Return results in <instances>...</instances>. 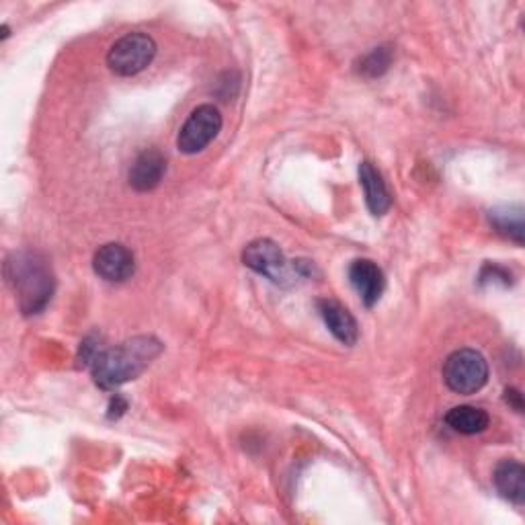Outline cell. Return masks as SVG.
Instances as JSON below:
<instances>
[{
    "label": "cell",
    "mask_w": 525,
    "mask_h": 525,
    "mask_svg": "<svg viewBox=\"0 0 525 525\" xmlns=\"http://www.w3.org/2000/svg\"><path fill=\"white\" fill-rule=\"evenodd\" d=\"M126 409H128V402H126L124 398H121V396H115V398H111L109 417H111V419H117Z\"/></svg>",
    "instance_id": "e0dca14e"
},
{
    "label": "cell",
    "mask_w": 525,
    "mask_h": 525,
    "mask_svg": "<svg viewBox=\"0 0 525 525\" xmlns=\"http://www.w3.org/2000/svg\"><path fill=\"white\" fill-rule=\"evenodd\" d=\"M495 489L503 499L521 507L525 503V468L517 460H503L493 474Z\"/></svg>",
    "instance_id": "7c38bea8"
},
{
    "label": "cell",
    "mask_w": 525,
    "mask_h": 525,
    "mask_svg": "<svg viewBox=\"0 0 525 525\" xmlns=\"http://www.w3.org/2000/svg\"><path fill=\"white\" fill-rule=\"evenodd\" d=\"M443 380L456 394H476L489 382V363L476 349H458L443 363Z\"/></svg>",
    "instance_id": "277c9868"
},
{
    "label": "cell",
    "mask_w": 525,
    "mask_h": 525,
    "mask_svg": "<svg viewBox=\"0 0 525 525\" xmlns=\"http://www.w3.org/2000/svg\"><path fill=\"white\" fill-rule=\"evenodd\" d=\"M93 269L101 279L111 281V284H121V281L134 275L136 259L128 247L119 245V242H109V245H103L95 253Z\"/></svg>",
    "instance_id": "52a82bcc"
},
{
    "label": "cell",
    "mask_w": 525,
    "mask_h": 525,
    "mask_svg": "<svg viewBox=\"0 0 525 525\" xmlns=\"http://www.w3.org/2000/svg\"><path fill=\"white\" fill-rule=\"evenodd\" d=\"M242 263L279 288H292L314 273V265L310 261H288L284 251L277 247V242L269 238H257L247 245V249L242 251Z\"/></svg>",
    "instance_id": "3957f363"
},
{
    "label": "cell",
    "mask_w": 525,
    "mask_h": 525,
    "mask_svg": "<svg viewBox=\"0 0 525 525\" xmlns=\"http://www.w3.org/2000/svg\"><path fill=\"white\" fill-rule=\"evenodd\" d=\"M163 353V343L154 337H134L111 349H101L91 361V374L99 388L115 390L136 380Z\"/></svg>",
    "instance_id": "6da1fadb"
},
{
    "label": "cell",
    "mask_w": 525,
    "mask_h": 525,
    "mask_svg": "<svg viewBox=\"0 0 525 525\" xmlns=\"http://www.w3.org/2000/svg\"><path fill=\"white\" fill-rule=\"evenodd\" d=\"M349 281L366 308L376 306L386 288V277L382 269L370 259H355L351 263Z\"/></svg>",
    "instance_id": "ba28073f"
},
{
    "label": "cell",
    "mask_w": 525,
    "mask_h": 525,
    "mask_svg": "<svg viewBox=\"0 0 525 525\" xmlns=\"http://www.w3.org/2000/svg\"><path fill=\"white\" fill-rule=\"evenodd\" d=\"M359 183L363 187V195H366L368 210L372 212V216L382 218L390 210L392 199L382 175L370 160H363L359 165Z\"/></svg>",
    "instance_id": "8fae6325"
},
{
    "label": "cell",
    "mask_w": 525,
    "mask_h": 525,
    "mask_svg": "<svg viewBox=\"0 0 525 525\" xmlns=\"http://www.w3.org/2000/svg\"><path fill=\"white\" fill-rule=\"evenodd\" d=\"M165 173H167L165 156L154 148L144 150L142 154H138L130 169V185L140 193L152 191L160 185V181H163Z\"/></svg>",
    "instance_id": "30bf717a"
},
{
    "label": "cell",
    "mask_w": 525,
    "mask_h": 525,
    "mask_svg": "<svg viewBox=\"0 0 525 525\" xmlns=\"http://www.w3.org/2000/svg\"><path fill=\"white\" fill-rule=\"evenodd\" d=\"M491 226L505 238L513 240L515 245H523L525 236V222H523V208L521 206H503L489 212Z\"/></svg>",
    "instance_id": "4fadbf2b"
},
{
    "label": "cell",
    "mask_w": 525,
    "mask_h": 525,
    "mask_svg": "<svg viewBox=\"0 0 525 525\" xmlns=\"http://www.w3.org/2000/svg\"><path fill=\"white\" fill-rule=\"evenodd\" d=\"M156 42L142 31L119 37L107 54V66L117 76H136L152 64Z\"/></svg>",
    "instance_id": "5b68a950"
},
{
    "label": "cell",
    "mask_w": 525,
    "mask_h": 525,
    "mask_svg": "<svg viewBox=\"0 0 525 525\" xmlns=\"http://www.w3.org/2000/svg\"><path fill=\"white\" fill-rule=\"evenodd\" d=\"M446 423L450 429H454L456 433L462 435H476L482 433L484 429L489 427L491 419L487 415V411H482L478 407H454L448 415H446Z\"/></svg>",
    "instance_id": "5bb4252c"
},
{
    "label": "cell",
    "mask_w": 525,
    "mask_h": 525,
    "mask_svg": "<svg viewBox=\"0 0 525 525\" xmlns=\"http://www.w3.org/2000/svg\"><path fill=\"white\" fill-rule=\"evenodd\" d=\"M318 314L320 318L325 320L327 329L331 331V335L341 341L343 345H355L359 339V327H357V320L353 318V314L341 306L337 300L331 298H322L316 302Z\"/></svg>",
    "instance_id": "9c48e42d"
},
{
    "label": "cell",
    "mask_w": 525,
    "mask_h": 525,
    "mask_svg": "<svg viewBox=\"0 0 525 525\" xmlns=\"http://www.w3.org/2000/svg\"><path fill=\"white\" fill-rule=\"evenodd\" d=\"M5 273L17 294L23 314H37L50 304L56 279L50 263L42 255L31 251L15 253L13 257H9Z\"/></svg>",
    "instance_id": "7a4b0ae2"
},
{
    "label": "cell",
    "mask_w": 525,
    "mask_h": 525,
    "mask_svg": "<svg viewBox=\"0 0 525 525\" xmlns=\"http://www.w3.org/2000/svg\"><path fill=\"white\" fill-rule=\"evenodd\" d=\"M505 400H507V405H511L517 413H523V396H521L519 390L507 388L505 390Z\"/></svg>",
    "instance_id": "2e32d148"
},
{
    "label": "cell",
    "mask_w": 525,
    "mask_h": 525,
    "mask_svg": "<svg viewBox=\"0 0 525 525\" xmlns=\"http://www.w3.org/2000/svg\"><path fill=\"white\" fill-rule=\"evenodd\" d=\"M392 50L382 46V48H374L370 54L363 56L359 62H357V72L363 76V78H378L382 76L390 64H392Z\"/></svg>",
    "instance_id": "9a60e30c"
},
{
    "label": "cell",
    "mask_w": 525,
    "mask_h": 525,
    "mask_svg": "<svg viewBox=\"0 0 525 525\" xmlns=\"http://www.w3.org/2000/svg\"><path fill=\"white\" fill-rule=\"evenodd\" d=\"M222 130V115L218 107L206 103L191 111L177 136V148L183 154H197L208 148Z\"/></svg>",
    "instance_id": "8992f818"
}]
</instances>
